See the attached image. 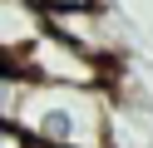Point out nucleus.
I'll list each match as a JSON object with an SVG mask.
<instances>
[{
    "mask_svg": "<svg viewBox=\"0 0 153 148\" xmlns=\"http://www.w3.org/2000/svg\"><path fill=\"white\" fill-rule=\"evenodd\" d=\"M50 35V5L35 0H0V45L5 54H25Z\"/></svg>",
    "mask_w": 153,
    "mask_h": 148,
    "instance_id": "f03ea898",
    "label": "nucleus"
},
{
    "mask_svg": "<svg viewBox=\"0 0 153 148\" xmlns=\"http://www.w3.org/2000/svg\"><path fill=\"white\" fill-rule=\"evenodd\" d=\"M5 123H20L40 148H114V99L104 89L25 84L5 74Z\"/></svg>",
    "mask_w": 153,
    "mask_h": 148,
    "instance_id": "f257e3e1",
    "label": "nucleus"
}]
</instances>
